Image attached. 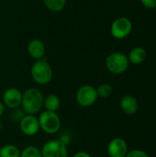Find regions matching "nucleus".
Segmentation results:
<instances>
[{"label":"nucleus","mask_w":156,"mask_h":157,"mask_svg":"<svg viewBox=\"0 0 156 157\" xmlns=\"http://www.w3.org/2000/svg\"><path fill=\"white\" fill-rule=\"evenodd\" d=\"M44 96L41 91L35 87L26 89L22 93L21 108L24 113L29 115L37 114L43 108Z\"/></svg>","instance_id":"nucleus-1"},{"label":"nucleus","mask_w":156,"mask_h":157,"mask_svg":"<svg viewBox=\"0 0 156 157\" xmlns=\"http://www.w3.org/2000/svg\"><path fill=\"white\" fill-rule=\"evenodd\" d=\"M30 75L33 81L38 85H47L53 77V70L49 62L45 59L37 60L31 66Z\"/></svg>","instance_id":"nucleus-2"},{"label":"nucleus","mask_w":156,"mask_h":157,"mask_svg":"<svg viewBox=\"0 0 156 157\" xmlns=\"http://www.w3.org/2000/svg\"><path fill=\"white\" fill-rule=\"evenodd\" d=\"M40 130L47 134H55L61 129V119L54 111L45 110L38 118Z\"/></svg>","instance_id":"nucleus-3"},{"label":"nucleus","mask_w":156,"mask_h":157,"mask_svg":"<svg viewBox=\"0 0 156 157\" xmlns=\"http://www.w3.org/2000/svg\"><path fill=\"white\" fill-rule=\"evenodd\" d=\"M129 59L128 56L122 52H115L110 53L106 59L107 69L114 75H120L127 71L129 68Z\"/></svg>","instance_id":"nucleus-4"},{"label":"nucleus","mask_w":156,"mask_h":157,"mask_svg":"<svg viewBox=\"0 0 156 157\" xmlns=\"http://www.w3.org/2000/svg\"><path fill=\"white\" fill-rule=\"evenodd\" d=\"M98 96L97 93V88L91 85H85L81 86L76 92V102L79 106L83 108H89L93 106Z\"/></svg>","instance_id":"nucleus-5"},{"label":"nucleus","mask_w":156,"mask_h":157,"mask_svg":"<svg viewBox=\"0 0 156 157\" xmlns=\"http://www.w3.org/2000/svg\"><path fill=\"white\" fill-rule=\"evenodd\" d=\"M42 157H68L66 144L61 140H51L42 146Z\"/></svg>","instance_id":"nucleus-6"},{"label":"nucleus","mask_w":156,"mask_h":157,"mask_svg":"<svg viewBox=\"0 0 156 157\" xmlns=\"http://www.w3.org/2000/svg\"><path fill=\"white\" fill-rule=\"evenodd\" d=\"M132 29V23L130 18L126 17H120L115 19L110 27L111 35L117 40H122L127 38Z\"/></svg>","instance_id":"nucleus-7"},{"label":"nucleus","mask_w":156,"mask_h":157,"mask_svg":"<svg viewBox=\"0 0 156 157\" xmlns=\"http://www.w3.org/2000/svg\"><path fill=\"white\" fill-rule=\"evenodd\" d=\"M19 130L26 136L36 135L40 130L38 118L35 115H24L19 121Z\"/></svg>","instance_id":"nucleus-8"},{"label":"nucleus","mask_w":156,"mask_h":157,"mask_svg":"<svg viewBox=\"0 0 156 157\" xmlns=\"http://www.w3.org/2000/svg\"><path fill=\"white\" fill-rule=\"evenodd\" d=\"M2 99V102L6 107L11 109H16L21 106L22 92L18 88L9 87L3 93Z\"/></svg>","instance_id":"nucleus-9"},{"label":"nucleus","mask_w":156,"mask_h":157,"mask_svg":"<svg viewBox=\"0 0 156 157\" xmlns=\"http://www.w3.org/2000/svg\"><path fill=\"white\" fill-rule=\"evenodd\" d=\"M128 144L120 137L112 139L108 145V154L109 157H125L128 154Z\"/></svg>","instance_id":"nucleus-10"},{"label":"nucleus","mask_w":156,"mask_h":157,"mask_svg":"<svg viewBox=\"0 0 156 157\" xmlns=\"http://www.w3.org/2000/svg\"><path fill=\"white\" fill-rule=\"evenodd\" d=\"M27 50H28V53L29 54V56L37 61V60L43 58L46 48L42 40L39 39H33L29 42Z\"/></svg>","instance_id":"nucleus-11"},{"label":"nucleus","mask_w":156,"mask_h":157,"mask_svg":"<svg viewBox=\"0 0 156 157\" xmlns=\"http://www.w3.org/2000/svg\"><path fill=\"white\" fill-rule=\"evenodd\" d=\"M120 106L121 110L125 114H128V115H133L139 109V103L137 99L131 95L124 96L120 99Z\"/></svg>","instance_id":"nucleus-12"},{"label":"nucleus","mask_w":156,"mask_h":157,"mask_svg":"<svg viewBox=\"0 0 156 157\" xmlns=\"http://www.w3.org/2000/svg\"><path fill=\"white\" fill-rule=\"evenodd\" d=\"M146 56H147V52H146V50L144 48L135 47L130 52L128 59H129V62L131 63L140 64L145 61Z\"/></svg>","instance_id":"nucleus-13"},{"label":"nucleus","mask_w":156,"mask_h":157,"mask_svg":"<svg viewBox=\"0 0 156 157\" xmlns=\"http://www.w3.org/2000/svg\"><path fill=\"white\" fill-rule=\"evenodd\" d=\"M60 105H61L60 98L54 94H50L46 98H44L43 107L45 108L46 110L56 112L59 109Z\"/></svg>","instance_id":"nucleus-14"},{"label":"nucleus","mask_w":156,"mask_h":157,"mask_svg":"<svg viewBox=\"0 0 156 157\" xmlns=\"http://www.w3.org/2000/svg\"><path fill=\"white\" fill-rule=\"evenodd\" d=\"M20 152L14 144H5L0 148V157H20Z\"/></svg>","instance_id":"nucleus-15"},{"label":"nucleus","mask_w":156,"mask_h":157,"mask_svg":"<svg viewBox=\"0 0 156 157\" xmlns=\"http://www.w3.org/2000/svg\"><path fill=\"white\" fill-rule=\"evenodd\" d=\"M45 6L51 12L62 11L66 5V0H43Z\"/></svg>","instance_id":"nucleus-16"},{"label":"nucleus","mask_w":156,"mask_h":157,"mask_svg":"<svg viewBox=\"0 0 156 157\" xmlns=\"http://www.w3.org/2000/svg\"><path fill=\"white\" fill-rule=\"evenodd\" d=\"M112 92H113V88H112L111 85H109V84H108V83L100 84V85L97 87V96H98L99 98H108L109 96H111Z\"/></svg>","instance_id":"nucleus-17"},{"label":"nucleus","mask_w":156,"mask_h":157,"mask_svg":"<svg viewBox=\"0 0 156 157\" xmlns=\"http://www.w3.org/2000/svg\"><path fill=\"white\" fill-rule=\"evenodd\" d=\"M20 157H42L41 150L36 146H28L20 152Z\"/></svg>","instance_id":"nucleus-18"},{"label":"nucleus","mask_w":156,"mask_h":157,"mask_svg":"<svg viewBox=\"0 0 156 157\" xmlns=\"http://www.w3.org/2000/svg\"><path fill=\"white\" fill-rule=\"evenodd\" d=\"M125 157H150L144 151L142 150H131L128 152Z\"/></svg>","instance_id":"nucleus-19"},{"label":"nucleus","mask_w":156,"mask_h":157,"mask_svg":"<svg viewBox=\"0 0 156 157\" xmlns=\"http://www.w3.org/2000/svg\"><path fill=\"white\" fill-rule=\"evenodd\" d=\"M141 2L146 8H156V0H141Z\"/></svg>","instance_id":"nucleus-20"},{"label":"nucleus","mask_w":156,"mask_h":157,"mask_svg":"<svg viewBox=\"0 0 156 157\" xmlns=\"http://www.w3.org/2000/svg\"><path fill=\"white\" fill-rule=\"evenodd\" d=\"M73 157H92L88 153L85 152V151H80L77 152L76 154H74V155Z\"/></svg>","instance_id":"nucleus-21"},{"label":"nucleus","mask_w":156,"mask_h":157,"mask_svg":"<svg viewBox=\"0 0 156 157\" xmlns=\"http://www.w3.org/2000/svg\"><path fill=\"white\" fill-rule=\"evenodd\" d=\"M5 110H6V106L2 101H0V117L5 113Z\"/></svg>","instance_id":"nucleus-22"},{"label":"nucleus","mask_w":156,"mask_h":157,"mask_svg":"<svg viewBox=\"0 0 156 157\" xmlns=\"http://www.w3.org/2000/svg\"><path fill=\"white\" fill-rule=\"evenodd\" d=\"M1 131H2V122L0 121V132H1Z\"/></svg>","instance_id":"nucleus-23"}]
</instances>
